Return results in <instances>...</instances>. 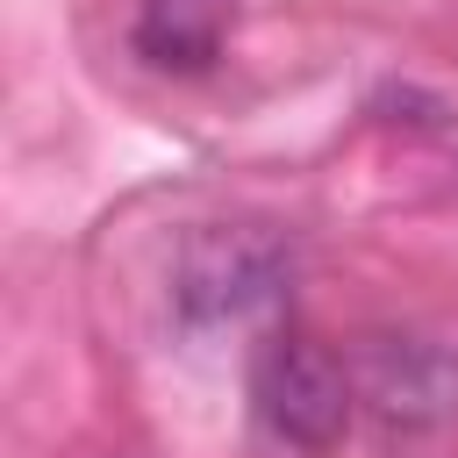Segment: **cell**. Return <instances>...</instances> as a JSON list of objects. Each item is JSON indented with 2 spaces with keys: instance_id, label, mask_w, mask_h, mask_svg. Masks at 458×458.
<instances>
[{
  "instance_id": "obj_1",
  "label": "cell",
  "mask_w": 458,
  "mask_h": 458,
  "mask_svg": "<svg viewBox=\"0 0 458 458\" xmlns=\"http://www.w3.org/2000/svg\"><path fill=\"white\" fill-rule=\"evenodd\" d=\"M286 286H293V250L272 229L215 222L172 265V315H179V329H200V336L208 329H243V322L279 315Z\"/></svg>"
},
{
  "instance_id": "obj_2",
  "label": "cell",
  "mask_w": 458,
  "mask_h": 458,
  "mask_svg": "<svg viewBox=\"0 0 458 458\" xmlns=\"http://www.w3.org/2000/svg\"><path fill=\"white\" fill-rule=\"evenodd\" d=\"M351 372L308 329H272L250 358V408L293 451H329L351 429Z\"/></svg>"
},
{
  "instance_id": "obj_3",
  "label": "cell",
  "mask_w": 458,
  "mask_h": 458,
  "mask_svg": "<svg viewBox=\"0 0 458 458\" xmlns=\"http://www.w3.org/2000/svg\"><path fill=\"white\" fill-rule=\"evenodd\" d=\"M365 401L394 429L458 415V344L444 336H379L365 358Z\"/></svg>"
},
{
  "instance_id": "obj_4",
  "label": "cell",
  "mask_w": 458,
  "mask_h": 458,
  "mask_svg": "<svg viewBox=\"0 0 458 458\" xmlns=\"http://www.w3.org/2000/svg\"><path fill=\"white\" fill-rule=\"evenodd\" d=\"M236 29V0H136V57L150 72H208Z\"/></svg>"
}]
</instances>
